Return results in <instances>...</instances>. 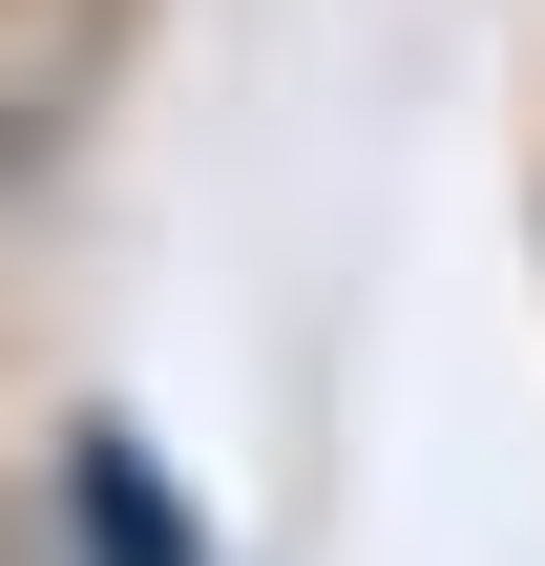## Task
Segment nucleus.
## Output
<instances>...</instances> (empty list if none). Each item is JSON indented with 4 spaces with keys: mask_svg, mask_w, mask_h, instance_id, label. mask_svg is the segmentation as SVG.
Masks as SVG:
<instances>
[{
    "mask_svg": "<svg viewBox=\"0 0 545 566\" xmlns=\"http://www.w3.org/2000/svg\"><path fill=\"white\" fill-rule=\"evenodd\" d=\"M126 63V0H0V168H63Z\"/></svg>",
    "mask_w": 545,
    "mask_h": 566,
    "instance_id": "nucleus-1",
    "label": "nucleus"
},
{
    "mask_svg": "<svg viewBox=\"0 0 545 566\" xmlns=\"http://www.w3.org/2000/svg\"><path fill=\"white\" fill-rule=\"evenodd\" d=\"M84 525H105V566H168V525H147V441H84Z\"/></svg>",
    "mask_w": 545,
    "mask_h": 566,
    "instance_id": "nucleus-2",
    "label": "nucleus"
}]
</instances>
